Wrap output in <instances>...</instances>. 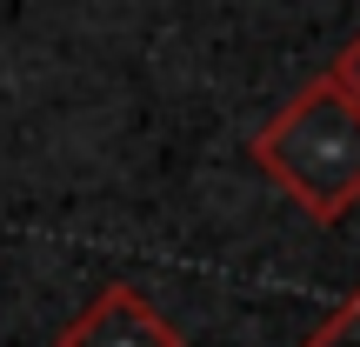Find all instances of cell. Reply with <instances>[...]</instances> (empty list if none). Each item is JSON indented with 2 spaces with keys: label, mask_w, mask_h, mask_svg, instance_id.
Instances as JSON below:
<instances>
[{
  "label": "cell",
  "mask_w": 360,
  "mask_h": 347,
  "mask_svg": "<svg viewBox=\"0 0 360 347\" xmlns=\"http://www.w3.org/2000/svg\"><path fill=\"white\" fill-rule=\"evenodd\" d=\"M53 347H187V341H180V327L134 281H107L101 294L60 327Z\"/></svg>",
  "instance_id": "obj_2"
},
{
  "label": "cell",
  "mask_w": 360,
  "mask_h": 347,
  "mask_svg": "<svg viewBox=\"0 0 360 347\" xmlns=\"http://www.w3.org/2000/svg\"><path fill=\"white\" fill-rule=\"evenodd\" d=\"M321 80L340 94V101H354V107H360V34L334 53V61H327V74H321Z\"/></svg>",
  "instance_id": "obj_4"
},
{
  "label": "cell",
  "mask_w": 360,
  "mask_h": 347,
  "mask_svg": "<svg viewBox=\"0 0 360 347\" xmlns=\"http://www.w3.org/2000/svg\"><path fill=\"white\" fill-rule=\"evenodd\" d=\"M300 347H360V287H354V294L340 301V308L327 314V321L314 327V334L300 341Z\"/></svg>",
  "instance_id": "obj_3"
},
{
  "label": "cell",
  "mask_w": 360,
  "mask_h": 347,
  "mask_svg": "<svg viewBox=\"0 0 360 347\" xmlns=\"http://www.w3.org/2000/svg\"><path fill=\"white\" fill-rule=\"evenodd\" d=\"M254 160L281 194L300 201V214L334 227L360 201V107L340 101L327 80H307L254 134Z\"/></svg>",
  "instance_id": "obj_1"
}]
</instances>
